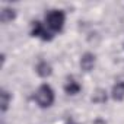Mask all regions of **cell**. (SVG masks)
<instances>
[{"instance_id":"obj_1","label":"cell","mask_w":124,"mask_h":124,"mask_svg":"<svg viewBox=\"0 0 124 124\" xmlns=\"http://www.w3.org/2000/svg\"><path fill=\"white\" fill-rule=\"evenodd\" d=\"M64 12L63 10H57V9H53V10H48L45 13V22H47V26L53 31V32H60L63 29V25H64Z\"/></svg>"},{"instance_id":"obj_2","label":"cell","mask_w":124,"mask_h":124,"mask_svg":"<svg viewBox=\"0 0 124 124\" xmlns=\"http://www.w3.org/2000/svg\"><path fill=\"white\" fill-rule=\"evenodd\" d=\"M35 101H37V104L41 107V108H48V107H51L53 105V102H54V91L47 85V83H44V85H41L39 88H38V91L35 92Z\"/></svg>"},{"instance_id":"obj_3","label":"cell","mask_w":124,"mask_h":124,"mask_svg":"<svg viewBox=\"0 0 124 124\" xmlns=\"http://www.w3.org/2000/svg\"><path fill=\"white\" fill-rule=\"evenodd\" d=\"M34 37H38L41 38L42 41H51L53 39V35L50 31H47V28L39 22V21H35L32 23V32H31Z\"/></svg>"},{"instance_id":"obj_4","label":"cell","mask_w":124,"mask_h":124,"mask_svg":"<svg viewBox=\"0 0 124 124\" xmlns=\"http://www.w3.org/2000/svg\"><path fill=\"white\" fill-rule=\"evenodd\" d=\"M95 66V55L92 53H85L80 58V67L85 72H91Z\"/></svg>"},{"instance_id":"obj_5","label":"cell","mask_w":124,"mask_h":124,"mask_svg":"<svg viewBox=\"0 0 124 124\" xmlns=\"http://www.w3.org/2000/svg\"><path fill=\"white\" fill-rule=\"evenodd\" d=\"M80 89H82V86L72 78H69L67 79V82H66V85H64V92L66 93H69V95H76V93H79L80 92Z\"/></svg>"},{"instance_id":"obj_6","label":"cell","mask_w":124,"mask_h":124,"mask_svg":"<svg viewBox=\"0 0 124 124\" xmlns=\"http://www.w3.org/2000/svg\"><path fill=\"white\" fill-rule=\"evenodd\" d=\"M15 18H16V10L12 9V8H3L2 12H0V21H2L3 23L12 22Z\"/></svg>"},{"instance_id":"obj_7","label":"cell","mask_w":124,"mask_h":124,"mask_svg":"<svg viewBox=\"0 0 124 124\" xmlns=\"http://www.w3.org/2000/svg\"><path fill=\"white\" fill-rule=\"evenodd\" d=\"M37 73L41 78H48V76H51L53 69H51V66L47 63V61H39V63L37 64Z\"/></svg>"},{"instance_id":"obj_8","label":"cell","mask_w":124,"mask_h":124,"mask_svg":"<svg viewBox=\"0 0 124 124\" xmlns=\"http://www.w3.org/2000/svg\"><path fill=\"white\" fill-rule=\"evenodd\" d=\"M92 102H95V104H105L107 102V99H108V95H107V91L105 89H96L95 92H93V95H92Z\"/></svg>"},{"instance_id":"obj_9","label":"cell","mask_w":124,"mask_h":124,"mask_svg":"<svg viewBox=\"0 0 124 124\" xmlns=\"http://www.w3.org/2000/svg\"><path fill=\"white\" fill-rule=\"evenodd\" d=\"M111 95H112V98H114L115 101H123V99H124V83H117V85H114Z\"/></svg>"},{"instance_id":"obj_10","label":"cell","mask_w":124,"mask_h":124,"mask_svg":"<svg viewBox=\"0 0 124 124\" xmlns=\"http://www.w3.org/2000/svg\"><path fill=\"white\" fill-rule=\"evenodd\" d=\"M10 93L8 92V91H2V93H0V99H2V102H0V105H2V111L5 112L6 109H8V107H9V102H10Z\"/></svg>"},{"instance_id":"obj_11","label":"cell","mask_w":124,"mask_h":124,"mask_svg":"<svg viewBox=\"0 0 124 124\" xmlns=\"http://www.w3.org/2000/svg\"><path fill=\"white\" fill-rule=\"evenodd\" d=\"M93 124H107V123H105L104 120H101V118H98V120H95V121H93Z\"/></svg>"},{"instance_id":"obj_12","label":"cell","mask_w":124,"mask_h":124,"mask_svg":"<svg viewBox=\"0 0 124 124\" xmlns=\"http://www.w3.org/2000/svg\"><path fill=\"white\" fill-rule=\"evenodd\" d=\"M66 124H78V123H75V120H73V118H69V120L66 121Z\"/></svg>"}]
</instances>
